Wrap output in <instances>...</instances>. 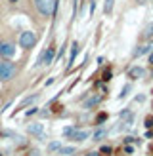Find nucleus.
I'll use <instances>...</instances> for the list:
<instances>
[{"instance_id":"f257e3e1","label":"nucleus","mask_w":153,"mask_h":156,"mask_svg":"<svg viewBox=\"0 0 153 156\" xmlns=\"http://www.w3.org/2000/svg\"><path fill=\"white\" fill-rule=\"evenodd\" d=\"M35 6L42 15L50 17V15H54V12L58 10V0H35Z\"/></svg>"},{"instance_id":"f03ea898","label":"nucleus","mask_w":153,"mask_h":156,"mask_svg":"<svg viewBox=\"0 0 153 156\" xmlns=\"http://www.w3.org/2000/svg\"><path fill=\"white\" fill-rule=\"evenodd\" d=\"M15 63H12L10 59H6V61H0V80L6 82V80H10V78L15 76Z\"/></svg>"},{"instance_id":"7ed1b4c3","label":"nucleus","mask_w":153,"mask_h":156,"mask_svg":"<svg viewBox=\"0 0 153 156\" xmlns=\"http://www.w3.org/2000/svg\"><path fill=\"white\" fill-rule=\"evenodd\" d=\"M35 44H36V36H35L33 30H23V33L19 34V46L21 48L29 50V48H33Z\"/></svg>"},{"instance_id":"20e7f679","label":"nucleus","mask_w":153,"mask_h":156,"mask_svg":"<svg viewBox=\"0 0 153 156\" xmlns=\"http://www.w3.org/2000/svg\"><path fill=\"white\" fill-rule=\"evenodd\" d=\"M15 55V46L10 40H2L0 42V57H6V59H12Z\"/></svg>"},{"instance_id":"39448f33","label":"nucleus","mask_w":153,"mask_h":156,"mask_svg":"<svg viewBox=\"0 0 153 156\" xmlns=\"http://www.w3.org/2000/svg\"><path fill=\"white\" fill-rule=\"evenodd\" d=\"M54 55H56V46H48V48L44 50V53L40 57H38V63H42V65H50L52 63V59H54Z\"/></svg>"},{"instance_id":"423d86ee","label":"nucleus","mask_w":153,"mask_h":156,"mask_svg":"<svg viewBox=\"0 0 153 156\" xmlns=\"http://www.w3.org/2000/svg\"><path fill=\"white\" fill-rule=\"evenodd\" d=\"M27 131H29V133H33V135H38V137H40V135L44 133V124H40V122H36V124H29Z\"/></svg>"},{"instance_id":"0eeeda50","label":"nucleus","mask_w":153,"mask_h":156,"mask_svg":"<svg viewBox=\"0 0 153 156\" xmlns=\"http://www.w3.org/2000/svg\"><path fill=\"white\" fill-rule=\"evenodd\" d=\"M98 103H102V95H99V93H94L92 97H88L86 101H84V108H92V107H96Z\"/></svg>"},{"instance_id":"6e6552de","label":"nucleus","mask_w":153,"mask_h":156,"mask_svg":"<svg viewBox=\"0 0 153 156\" xmlns=\"http://www.w3.org/2000/svg\"><path fill=\"white\" fill-rule=\"evenodd\" d=\"M144 76V69L142 67H132L128 71V78H132V80H138V78Z\"/></svg>"},{"instance_id":"1a4fd4ad","label":"nucleus","mask_w":153,"mask_h":156,"mask_svg":"<svg viewBox=\"0 0 153 156\" xmlns=\"http://www.w3.org/2000/svg\"><path fill=\"white\" fill-rule=\"evenodd\" d=\"M88 135H90L88 131L82 129V131H76V133H75L71 139H73V141H76V143H80V141H84V139H88Z\"/></svg>"},{"instance_id":"9d476101","label":"nucleus","mask_w":153,"mask_h":156,"mask_svg":"<svg viewBox=\"0 0 153 156\" xmlns=\"http://www.w3.org/2000/svg\"><path fill=\"white\" fill-rule=\"evenodd\" d=\"M149 50H153V44H147V46H140V48H138V50L132 53V57H140L142 53H147Z\"/></svg>"},{"instance_id":"9b49d317","label":"nucleus","mask_w":153,"mask_h":156,"mask_svg":"<svg viewBox=\"0 0 153 156\" xmlns=\"http://www.w3.org/2000/svg\"><path fill=\"white\" fill-rule=\"evenodd\" d=\"M36 99H38V95H36V93H33V95H29V97H25V99L21 101V105H19V108H25V107H29L31 103H35Z\"/></svg>"},{"instance_id":"f8f14e48","label":"nucleus","mask_w":153,"mask_h":156,"mask_svg":"<svg viewBox=\"0 0 153 156\" xmlns=\"http://www.w3.org/2000/svg\"><path fill=\"white\" fill-rule=\"evenodd\" d=\"M144 36H145V38H153V23H147V25H145Z\"/></svg>"},{"instance_id":"ddd939ff","label":"nucleus","mask_w":153,"mask_h":156,"mask_svg":"<svg viewBox=\"0 0 153 156\" xmlns=\"http://www.w3.org/2000/svg\"><path fill=\"white\" fill-rule=\"evenodd\" d=\"M76 53H79V44H73L71 46V55H69V63H73V61H75Z\"/></svg>"},{"instance_id":"4468645a","label":"nucleus","mask_w":153,"mask_h":156,"mask_svg":"<svg viewBox=\"0 0 153 156\" xmlns=\"http://www.w3.org/2000/svg\"><path fill=\"white\" fill-rule=\"evenodd\" d=\"M113 4H115V0H105V2H103V12L111 13L113 12Z\"/></svg>"},{"instance_id":"2eb2a0df","label":"nucleus","mask_w":153,"mask_h":156,"mask_svg":"<svg viewBox=\"0 0 153 156\" xmlns=\"http://www.w3.org/2000/svg\"><path fill=\"white\" fill-rule=\"evenodd\" d=\"M59 149H61V143H59V141H52V143L48 145V151H50V152H54V151L59 152Z\"/></svg>"},{"instance_id":"dca6fc26","label":"nucleus","mask_w":153,"mask_h":156,"mask_svg":"<svg viewBox=\"0 0 153 156\" xmlns=\"http://www.w3.org/2000/svg\"><path fill=\"white\" fill-rule=\"evenodd\" d=\"M75 133H76V128H73V126H67V128L63 129V135H65V137H73Z\"/></svg>"},{"instance_id":"f3484780","label":"nucleus","mask_w":153,"mask_h":156,"mask_svg":"<svg viewBox=\"0 0 153 156\" xmlns=\"http://www.w3.org/2000/svg\"><path fill=\"white\" fill-rule=\"evenodd\" d=\"M73 152H75L73 147H61V149H59V154H63V156H69V154H73Z\"/></svg>"},{"instance_id":"a211bd4d","label":"nucleus","mask_w":153,"mask_h":156,"mask_svg":"<svg viewBox=\"0 0 153 156\" xmlns=\"http://www.w3.org/2000/svg\"><path fill=\"white\" fill-rule=\"evenodd\" d=\"M103 137H105V129H98L94 133V141H102Z\"/></svg>"},{"instance_id":"6ab92c4d","label":"nucleus","mask_w":153,"mask_h":156,"mask_svg":"<svg viewBox=\"0 0 153 156\" xmlns=\"http://www.w3.org/2000/svg\"><path fill=\"white\" fill-rule=\"evenodd\" d=\"M130 90H132V86H130V84H126V86H125V88H122V93H121V95H119V97H121V99H125V97L128 95V93H130Z\"/></svg>"},{"instance_id":"aec40b11","label":"nucleus","mask_w":153,"mask_h":156,"mask_svg":"<svg viewBox=\"0 0 153 156\" xmlns=\"http://www.w3.org/2000/svg\"><path fill=\"white\" fill-rule=\"evenodd\" d=\"M111 147H102V151H99V156H109L111 154Z\"/></svg>"},{"instance_id":"412c9836","label":"nucleus","mask_w":153,"mask_h":156,"mask_svg":"<svg viewBox=\"0 0 153 156\" xmlns=\"http://www.w3.org/2000/svg\"><path fill=\"white\" fill-rule=\"evenodd\" d=\"M153 126V116H145V128H151Z\"/></svg>"},{"instance_id":"4be33fe9","label":"nucleus","mask_w":153,"mask_h":156,"mask_svg":"<svg viewBox=\"0 0 153 156\" xmlns=\"http://www.w3.org/2000/svg\"><path fill=\"white\" fill-rule=\"evenodd\" d=\"M111 78V71H105V74H103V80H109Z\"/></svg>"},{"instance_id":"5701e85b","label":"nucleus","mask_w":153,"mask_h":156,"mask_svg":"<svg viewBox=\"0 0 153 156\" xmlns=\"http://www.w3.org/2000/svg\"><path fill=\"white\" fill-rule=\"evenodd\" d=\"M88 156H99V152H90Z\"/></svg>"},{"instance_id":"b1692460","label":"nucleus","mask_w":153,"mask_h":156,"mask_svg":"<svg viewBox=\"0 0 153 156\" xmlns=\"http://www.w3.org/2000/svg\"><path fill=\"white\" fill-rule=\"evenodd\" d=\"M149 63L153 65V53H151V55H149Z\"/></svg>"},{"instance_id":"393cba45","label":"nucleus","mask_w":153,"mask_h":156,"mask_svg":"<svg viewBox=\"0 0 153 156\" xmlns=\"http://www.w3.org/2000/svg\"><path fill=\"white\" fill-rule=\"evenodd\" d=\"M8 2H10V4H15V2H19V0H8Z\"/></svg>"},{"instance_id":"a878e982","label":"nucleus","mask_w":153,"mask_h":156,"mask_svg":"<svg viewBox=\"0 0 153 156\" xmlns=\"http://www.w3.org/2000/svg\"><path fill=\"white\" fill-rule=\"evenodd\" d=\"M0 156H2V152H0Z\"/></svg>"}]
</instances>
